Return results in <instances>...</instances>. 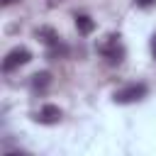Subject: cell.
Listing matches in <instances>:
<instances>
[{"instance_id": "7c38bea8", "label": "cell", "mask_w": 156, "mask_h": 156, "mask_svg": "<svg viewBox=\"0 0 156 156\" xmlns=\"http://www.w3.org/2000/svg\"><path fill=\"white\" fill-rule=\"evenodd\" d=\"M49 5H56V0H51V2H49Z\"/></svg>"}, {"instance_id": "3957f363", "label": "cell", "mask_w": 156, "mask_h": 156, "mask_svg": "<svg viewBox=\"0 0 156 156\" xmlns=\"http://www.w3.org/2000/svg\"><path fill=\"white\" fill-rule=\"evenodd\" d=\"M32 61V51L27 49V46H15V49H10L7 54H5V58H2V71L5 73H12V71H17L20 66H24V63H29Z\"/></svg>"}, {"instance_id": "52a82bcc", "label": "cell", "mask_w": 156, "mask_h": 156, "mask_svg": "<svg viewBox=\"0 0 156 156\" xmlns=\"http://www.w3.org/2000/svg\"><path fill=\"white\" fill-rule=\"evenodd\" d=\"M73 20H76V29H78L80 34H93V32H95V20H93L90 15H85V12H78Z\"/></svg>"}, {"instance_id": "8fae6325", "label": "cell", "mask_w": 156, "mask_h": 156, "mask_svg": "<svg viewBox=\"0 0 156 156\" xmlns=\"http://www.w3.org/2000/svg\"><path fill=\"white\" fill-rule=\"evenodd\" d=\"M2 2V7H10V5H15V2H20V0H0Z\"/></svg>"}, {"instance_id": "8992f818", "label": "cell", "mask_w": 156, "mask_h": 156, "mask_svg": "<svg viewBox=\"0 0 156 156\" xmlns=\"http://www.w3.org/2000/svg\"><path fill=\"white\" fill-rule=\"evenodd\" d=\"M29 85L34 93H44L49 85H51V73L49 71H37L32 78H29Z\"/></svg>"}, {"instance_id": "30bf717a", "label": "cell", "mask_w": 156, "mask_h": 156, "mask_svg": "<svg viewBox=\"0 0 156 156\" xmlns=\"http://www.w3.org/2000/svg\"><path fill=\"white\" fill-rule=\"evenodd\" d=\"M151 54H154V58H156V34L151 37Z\"/></svg>"}, {"instance_id": "5b68a950", "label": "cell", "mask_w": 156, "mask_h": 156, "mask_svg": "<svg viewBox=\"0 0 156 156\" xmlns=\"http://www.w3.org/2000/svg\"><path fill=\"white\" fill-rule=\"evenodd\" d=\"M34 37H37L46 49H51V46L61 44V37H58V32H56L54 27H37V29H34Z\"/></svg>"}, {"instance_id": "277c9868", "label": "cell", "mask_w": 156, "mask_h": 156, "mask_svg": "<svg viewBox=\"0 0 156 156\" xmlns=\"http://www.w3.org/2000/svg\"><path fill=\"white\" fill-rule=\"evenodd\" d=\"M61 117H63L61 107H58V105H51V102L41 105V107H39V110L32 115V119H34L37 124H46V127H51V124H58V122H61Z\"/></svg>"}, {"instance_id": "9c48e42d", "label": "cell", "mask_w": 156, "mask_h": 156, "mask_svg": "<svg viewBox=\"0 0 156 156\" xmlns=\"http://www.w3.org/2000/svg\"><path fill=\"white\" fill-rule=\"evenodd\" d=\"M134 5L146 10V7H154V5H156V0H134Z\"/></svg>"}, {"instance_id": "6da1fadb", "label": "cell", "mask_w": 156, "mask_h": 156, "mask_svg": "<svg viewBox=\"0 0 156 156\" xmlns=\"http://www.w3.org/2000/svg\"><path fill=\"white\" fill-rule=\"evenodd\" d=\"M98 54L110 63V66H119L127 56V49L122 44V37L119 34H107L100 44H98Z\"/></svg>"}, {"instance_id": "7a4b0ae2", "label": "cell", "mask_w": 156, "mask_h": 156, "mask_svg": "<svg viewBox=\"0 0 156 156\" xmlns=\"http://www.w3.org/2000/svg\"><path fill=\"white\" fill-rule=\"evenodd\" d=\"M146 93H149L146 83H129V85H124V88L115 90L112 100H115L117 105H132V102L144 100V98H146Z\"/></svg>"}, {"instance_id": "ba28073f", "label": "cell", "mask_w": 156, "mask_h": 156, "mask_svg": "<svg viewBox=\"0 0 156 156\" xmlns=\"http://www.w3.org/2000/svg\"><path fill=\"white\" fill-rule=\"evenodd\" d=\"M63 56H68V46L61 41V44H56V46H51V49H46V58H63Z\"/></svg>"}]
</instances>
